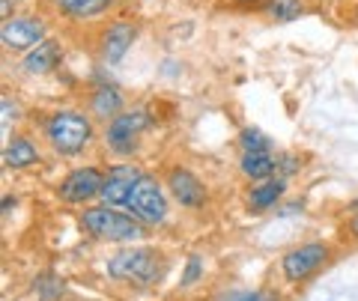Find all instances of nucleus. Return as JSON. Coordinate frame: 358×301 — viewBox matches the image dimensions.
<instances>
[{"label": "nucleus", "instance_id": "12", "mask_svg": "<svg viewBox=\"0 0 358 301\" xmlns=\"http://www.w3.org/2000/svg\"><path fill=\"white\" fill-rule=\"evenodd\" d=\"M63 60V45L60 42H42L33 51L24 54V60H21V69L27 75H45V72H54Z\"/></svg>", "mask_w": 358, "mask_h": 301}, {"label": "nucleus", "instance_id": "3", "mask_svg": "<svg viewBox=\"0 0 358 301\" xmlns=\"http://www.w3.org/2000/svg\"><path fill=\"white\" fill-rule=\"evenodd\" d=\"M81 227L99 242H134L143 239V224L134 221L131 215H122L114 206H93L84 209L81 215Z\"/></svg>", "mask_w": 358, "mask_h": 301}, {"label": "nucleus", "instance_id": "7", "mask_svg": "<svg viewBox=\"0 0 358 301\" xmlns=\"http://www.w3.org/2000/svg\"><path fill=\"white\" fill-rule=\"evenodd\" d=\"M102 185H105V173L99 170V167H78V170H72L57 185V194H60L63 203L81 206V203H90V200L102 197Z\"/></svg>", "mask_w": 358, "mask_h": 301}, {"label": "nucleus", "instance_id": "10", "mask_svg": "<svg viewBox=\"0 0 358 301\" xmlns=\"http://www.w3.org/2000/svg\"><path fill=\"white\" fill-rule=\"evenodd\" d=\"M167 191L173 194L179 206H188V209H197L206 203V185L188 167H179V164L171 167V173H167Z\"/></svg>", "mask_w": 358, "mask_h": 301}, {"label": "nucleus", "instance_id": "20", "mask_svg": "<svg viewBox=\"0 0 358 301\" xmlns=\"http://www.w3.org/2000/svg\"><path fill=\"white\" fill-rule=\"evenodd\" d=\"M305 9H301L299 0H268V15H272L275 21H281V24H287V21H296Z\"/></svg>", "mask_w": 358, "mask_h": 301}, {"label": "nucleus", "instance_id": "18", "mask_svg": "<svg viewBox=\"0 0 358 301\" xmlns=\"http://www.w3.org/2000/svg\"><path fill=\"white\" fill-rule=\"evenodd\" d=\"M33 289H36V295L42 301H57L66 293V284L60 281L57 274H39L36 281H33Z\"/></svg>", "mask_w": 358, "mask_h": 301}, {"label": "nucleus", "instance_id": "16", "mask_svg": "<svg viewBox=\"0 0 358 301\" xmlns=\"http://www.w3.org/2000/svg\"><path fill=\"white\" fill-rule=\"evenodd\" d=\"M281 197H284V179H281V176H275V179H266V182H260L257 188H251L248 206L254 212H263V209H272Z\"/></svg>", "mask_w": 358, "mask_h": 301}, {"label": "nucleus", "instance_id": "17", "mask_svg": "<svg viewBox=\"0 0 358 301\" xmlns=\"http://www.w3.org/2000/svg\"><path fill=\"white\" fill-rule=\"evenodd\" d=\"M110 3H114V0H54V6L69 18H96V15H102Z\"/></svg>", "mask_w": 358, "mask_h": 301}, {"label": "nucleus", "instance_id": "26", "mask_svg": "<svg viewBox=\"0 0 358 301\" xmlns=\"http://www.w3.org/2000/svg\"><path fill=\"white\" fill-rule=\"evenodd\" d=\"M239 3H251V0H239Z\"/></svg>", "mask_w": 358, "mask_h": 301}, {"label": "nucleus", "instance_id": "25", "mask_svg": "<svg viewBox=\"0 0 358 301\" xmlns=\"http://www.w3.org/2000/svg\"><path fill=\"white\" fill-rule=\"evenodd\" d=\"M13 206H15V200H13V197H6V200H3V215H6V212L13 209Z\"/></svg>", "mask_w": 358, "mask_h": 301}, {"label": "nucleus", "instance_id": "19", "mask_svg": "<svg viewBox=\"0 0 358 301\" xmlns=\"http://www.w3.org/2000/svg\"><path fill=\"white\" fill-rule=\"evenodd\" d=\"M215 301H281L275 289H230Z\"/></svg>", "mask_w": 358, "mask_h": 301}, {"label": "nucleus", "instance_id": "24", "mask_svg": "<svg viewBox=\"0 0 358 301\" xmlns=\"http://www.w3.org/2000/svg\"><path fill=\"white\" fill-rule=\"evenodd\" d=\"M350 236H352V239H358V215L350 221Z\"/></svg>", "mask_w": 358, "mask_h": 301}, {"label": "nucleus", "instance_id": "11", "mask_svg": "<svg viewBox=\"0 0 358 301\" xmlns=\"http://www.w3.org/2000/svg\"><path fill=\"white\" fill-rule=\"evenodd\" d=\"M138 39V24L134 21H114L105 33H102V42H99V51H102V60L105 63H120L122 57L129 54V48L134 45Z\"/></svg>", "mask_w": 358, "mask_h": 301}, {"label": "nucleus", "instance_id": "14", "mask_svg": "<svg viewBox=\"0 0 358 301\" xmlns=\"http://www.w3.org/2000/svg\"><path fill=\"white\" fill-rule=\"evenodd\" d=\"M242 173L248 176V179H257V182H266V179H275L278 173V159L272 152H245L242 155Z\"/></svg>", "mask_w": 358, "mask_h": 301}, {"label": "nucleus", "instance_id": "5", "mask_svg": "<svg viewBox=\"0 0 358 301\" xmlns=\"http://www.w3.org/2000/svg\"><path fill=\"white\" fill-rule=\"evenodd\" d=\"M150 122H152V114L147 108L122 110L120 117H114L108 122V131H105L108 149L117 152V155H131L138 149V138L150 129Z\"/></svg>", "mask_w": 358, "mask_h": 301}, {"label": "nucleus", "instance_id": "9", "mask_svg": "<svg viewBox=\"0 0 358 301\" xmlns=\"http://www.w3.org/2000/svg\"><path fill=\"white\" fill-rule=\"evenodd\" d=\"M141 176H143L141 167H134V164L110 167V170L105 173V185H102V203L105 206H126Z\"/></svg>", "mask_w": 358, "mask_h": 301}, {"label": "nucleus", "instance_id": "6", "mask_svg": "<svg viewBox=\"0 0 358 301\" xmlns=\"http://www.w3.org/2000/svg\"><path fill=\"white\" fill-rule=\"evenodd\" d=\"M329 244H322V242H308V244H299V248L293 251H287L281 256V272L289 284H301V281H308V277L313 272H320L322 265L329 263Z\"/></svg>", "mask_w": 358, "mask_h": 301}, {"label": "nucleus", "instance_id": "21", "mask_svg": "<svg viewBox=\"0 0 358 301\" xmlns=\"http://www.w3.org/2000/svg\"><path fill=\"white\" fill-rule=\"evenodd\" d=\"M239 143H242L245 152H272V140H268L263 131H257V129H245L239 135Z\"/></svg>", "mask_w": 358, "mask_h": 301}, {"label": "nucleus", "instance_id": "4", "mask_svg": "<svg viewBox=\"0 0 358 301\" xmlns=\"http://www.w3.org/2000/svg\"><path fill=\"white\" fill-rule=\"evenodd\" d=\"M126 209H129V215L134 221H141L143 227H159V224H164V218H167V197L162 191L159 179L143 173L141 179H138V185H134V191L129 197Z\"/></svg>", "mask_w": 358, "mask_h": 301}, {"label": "nucleus", "instance_id": "8", "mask_svg": "<svg viewBox=\"0 0 358 301\" xmlns=\"http://www.w3.org/2000/svg\"><path fill=\"white\" fill-rule=\"evenodd\" d=\"M0 42L13 51H33L45 42V21L36 15H13L0 27Z\"/></svg>", "mask_w": 358, "mask_h": 301}, {"label": "nucleus", "instance_id": "22", "mask_svg": "<svg viewBox=\"0 0 358 301\" xmlns=\"http://www.w3.org/2000/svg\"><path fill=\"white\" fill-rule=\"evenodd\" d=\"M200 274H203V263H200V256H192L185 265V274H182V286H192Z\"/></svg>", "mask_w": 358, "mask_h": 301}, {"label": "nucleus", "instance_id": "13", "mask_svg": "<svg viewBox=\"0 0 358 301\" xmlns=\"http://www.w3.org/2000/svg\"><path fill=\"white\" fill-rule=\"evenodd\" d=\"M90 108L99 119H114L122 114V90L114 84H102L96 87L93 96H90Z\"/></svg>", "mask_w": 358, "mask_h": 301}, {"label": "nucleus", "instance_id": "1", "mask_svg": "<svg viewBox=\"0 0 358 301\" xmlns=\"http://www.w3.org/2000/svg\"><path fill=\"white\" fill-rule=\"evenodd\" d=\"M167 272L164 254L155 248H126L108 260V274L126 284L138 286H152L159 284Z\"/></svg>", "mask_w": 358, "mask_h": 301}, {"label": "nucleus", "instance_id": "2", "mask_svg": "<svg viewBox=\"0 0 358 301\" xmlns=\"http://www.w3.org/2000/svg\"><path fill=\"white\" fill-rule=\"evenodd\" d=\"M45 138L57 155H78L93 140V122L81 110H57L45 122Z\"/></svg>", "mask_w": 358, "mask_h": 301}, {"label": "nucleus", "instance_id": "15", "mask_svg": "<svg viewBox=\"0 0 358 301\" xmlns=\"http://www.w3.org/2000/svg\"><path fill=\"white\" fill-rule=\"evenodd\" d=\"M39 161V149L33 147L27 138H13L9 140V147L3 152V164L13 167V170H24V167L36 164Z\"/></svg>", "mask_w": 358, "mask_h": 301}, {"label": "nucleus", "instance_id": "23", "mask_svg": "<svg viewBox=\"0 0 358 301\" xmlns=\"http://www.w3.org/2000/svg\"><path fill=\"white\" fill-rule=\"evenodd\" d=\"M296 170H299V159H296V155H284V159H278V176H281V179L287 173H296Z\"/></svg>", "mask_w": 358, "mask_h": 301}]
</instances>
